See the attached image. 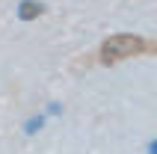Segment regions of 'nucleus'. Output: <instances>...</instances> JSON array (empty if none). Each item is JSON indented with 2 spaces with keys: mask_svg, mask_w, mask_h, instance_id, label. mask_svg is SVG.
<instances>
[{
  "mask_svg": "<svg viewBox=\"0 0 157 154\" xmlns=\"http://www.w3.org/2000/svg\"><path fill=\"white\" fill-rule=\"evenodd\" d=\"M154 51H157V42H151V39H142L136 33H116L110 39H104L98 60H101V65H116V62L133 60L142 53H154Z\"/></svg>",
  "mask_w": 157,
  "mask_h": 154,
  "instance_id": "1",
  "label": "nucleus"
},
{
  "mask_svg": "<svg viewBox=\"0 0 157 154\" xmlns=\"http://www.w3.org/2000/svg\"><path fill=\"white\" fill-rule=\"evenodd\" d=\"M39 12H42V6H39V3H30V0H27V3H21V18H24V21L36 18Z\"/></svg>",
  "mask_w": 157,
  "mask_h": 154,
  "instance_id": "2",
  "label": "nucleus"
}]
</instances>
